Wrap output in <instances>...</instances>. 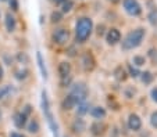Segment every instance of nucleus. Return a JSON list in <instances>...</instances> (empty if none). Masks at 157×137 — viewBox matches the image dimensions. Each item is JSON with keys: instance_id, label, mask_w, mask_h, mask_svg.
Here are the masks:
<instances>
[{"instance_id": "nucleus-37", "label": "nucleus", "mask_w": 157, "mask_h": 137, "mask_svg": "<svg viewBox=\"0 0 157 137\" xmlns=\"http://www.w3.org/2000/svg\"><path fill=\"white\" fill-rule=\"evenodd\" d=\"M0 2H6V0H0Z\"/></svg>"}, {"instance_id": "nucleus-2", "label": "nucleus", "mask_w": 157, "mask_h": 137, "mask_svg": "<svg viewBox=\"0 0 157 137\" xmlns=\"http://www.w3.org/2000/svg\"><path fill=\"white\" fill-rule=\"evenodd\" d=\"M42 110H43V114L48 119V123L50 126L52 132H53V136L54 137H59V126H57L56 121H54V116L52 114V110H50V103H49V97H48V93L46 90L42 92Z\"/></svg>"}, {"instance_id": "nucleus-25", "label": "nucleus", "mask_w": 157, "mask_h": 137, "mask_svg": "<svg viewBox=\"0 0 157 137\" xmlns=\"http://www.w3.org/2000/svg\"><path fill=\"white\" fill-rule=\"evenodd\" d=\"M61 18H63V13H59V11L52 13V22H60Z\"/></svg>"}, {"instance_id": "nucleus-29", "label": "nucleus", "mask_w": 157, "mask_h": 137, "mask_svg": "<svg viewBox=\"0 0 157 137\" xmlns=\"http://www.w3.org/2000/svg\"><path fill=\"white\" fill-rule=\"evenodd\" d=\"M10 7L13 10H18V0H10Z\"/></svg>"}, {"instance_id": "nucleus-1", "label": "nucleus", "mask_w": 157, "mask_h": 137, "mask_svg": "<svg viewBox=\"0 0 157 137\" xmlns=\"http://www.w3.org/2000/svg\"><path fill=\"white\" fill-rule=\"evenodd\" d=\"M92 29H93V22L90 18H79L75 25V35H77V40L78 42H85L86 39L90 36L92 33Z\"/></svg>"}, {"instance_id": "nucleus-30", "label": "nucleus", "mask_w": 157, "mask_h": 137, "mask_svg": "<svg viewBox=\"0 0 157 137\" xmlns=\"http://www.w3.org/2000/svg\"><path fill=\"white\" fill-rule=\"evenodd\" d=\"M32 112V107H31V105H25V110H24V114L25 115H29V114Z\"/></svg>"}, {"instance_id": "nucleus-19", "label": "nucleus", "mask_w": 157, "mask_h": 137, "mask_svg": "<svg viewBox=\"0 0 157 137\" xmlns=\"http://www.w3.org/2000/svg\"><path fill=\"white\" fill-rule=\"evenodd\" d=\"M77 112L79 114V115H83V114L89 112V104H86V103H82V104H78Z\"/></svg>"}, {"instance_id": "nucleus-34", "label": "nucleus", "mask_w": 157, "mask_h": 137, "mask_svg": "<svg viewBox=\"0 0 157 137\" xmlns=\"http://www.w3.org/2000/svg\"><path fill=\"white\" fill-rule=\"evenodd\" d=\"M10 137H24V136H21V134H18V133H11Z\"/></svg>"}, {"instance_id": "nucleus-28", "label": "nucleus", "mask_w": 157, "mask_h": 137, "mask_svg": "<svg viewBox=\"0 0 157 137\" xmlns=\"http://www.w3.org/2000/svg\"><path fill=\"white\" fill-rule=\"evenodd\" d=\"M150 123H151V126H153V128L157 129V111L151 114V116H150Z\"/></svg>"}, {"instance_id": "nucleus-20", "label": "nucleus", "mask_w": 157, "mask_h": 137, "mask_svg": "<svg viewBox=\"0 0 157 137\" xmlns=\"http://www.w3.org/2000/svg\"><path fill=\"white\" fill-rule=\"evenodd\" d=\"M114 74H116V79H117V81H124V79H125V71L122 69V67H118V68L116 69V72H114Z\"/></svg>"}, {"instance_id": "nucleus-15", "label": "nucleus", "mask_w": 157, "mask_h": 137, "mask_svg": "<svg viewBox=\"0 0 157 137\" xmlns=\"http://www.w3.org/2000/svg\"><path fill=\"white\" fill-rule=\"evenodd\" d=\"M25 122H27V115H25L24 112H21V114H17L15 115V119H14V123L17 128H24L25 126Z\"/></svg>"}, {"instance_id": "nucleus-26", "label": "nucleus", "mask_w": 157, "mask_h": 137, "mask_svg": "<svg viewBox=\"0 0 157 137\" xmlns=\"http://www.w3.org/2000/svg\"><path fill=\"white\" fill-rule=\"evenodd\" d=\"M149 21L151 24H157V10H153V11L149 14Z\"/></svg>"}, {"instance_id": "nucleus-8", "label": "nucleus", "mask_w": 157, "mask_h": 137, "mask_svg": "<svg viewBox=\"0 0 157 137\" xmlns=\"http://www.w3.org/2000/svg\"><path fill=\"white\" fill-rule=\"evenodd\" d=\"M128 126H129V129L133 132H138L142 128V121H140V118L136 114H131L129 115V118H128Z\"/></svg>"}, {"instance_id": "nucleus-35", "label": "nucleus", "mask_w": 157, "mask_h": 137, "mask_svg": "<svg viewBox=\"0 0 157 137\" xmlns=\"http://www.w3.org/2000/svg\"><path fill=\"white\" fill-rule=\"evenodd\" d=\"M56 3H63V2H67V0H54Z\"/></svg>"}, {"instance_id": "nucleus-33", "label": "nucleus", "mask_w": 157, "mask_h": 137, "mask_svg": "<svg viewBox=\"0 0 157 137\" xmlns=\"http://www.w3.org/2000/svg\"><path fill=\"white\" fill-rule=\"evenodd\" d=\"M3 79V68H2V65H0V81Z\"/></svg>"}, {"instance_id": "nucleus-16", "label": "nucleus", "mask_w": 157, "mask_h": 137, "mask_svg": "<svg viewBox=\"0 0 157 137\" xmlns=\"http://www.w3.org/2000/svg\"><path fill=\"white\" fill-rule=\"evenodd\" d=\"M61 105H63V108H64V110L68 111V110H72V108H74L75 105H77V103H75V101H74V99H72L71 96L68 94L64 100H63V104H61Z\"/></svg>"}, {"instance_id": "nucleus-36", "label": "nucleus", "mask_w": 157, "mask_h": 137, "mask_svg": "<svg viewBox=\"0 0 157 137\" xmlns=\"http://www.w3.org/2000/svg\"><path fill=\"white\" fill-rule=\"evenodd\" d=\"M110 2H113V3H117V2H120V0H110Z\"/></svg>"}, {"instance_id": "nucleus-10", "label": "nucleus", "mask_w": 157, "mask_h": 137, "mask_svg": "<svg viewBox=\"0 0 157 137\" xmlns=\"http://www.w3.org/2000/svg\"><path fill=\"white\" fill-rule=\"evenodd\" d=\"M82 64H83V68H85L86 71H90V69L95 67V60H93L92 54L86 53L85 56H83V58H82Z\"/></svg>"}, {"instance_id": "nucleus-7", "label": "nucleus", "mask_w": 157, "mask_h": 137, "mask_svg": "<svg viewBox=\"0 0 157 137\" xmlns=\"http://www.w3.org/2000/svg\"><path fill=\"white\" fill-rule=\"evenodd\" d=\"M106 40L109 45H116V43H118L120 40H121V33H120V31L116 29V28H111L106 35Z\"/></svg>"}, {"instance_id": "nucleus-17", "label": "nucleus", "mask_w": 157, "mask_h": 137, "mask_svg": "<svg viewBox=\"0 0 157 137\" xmlns=\"http://www.w3.org/2000/svg\"><path fill=\"white\" fill-rule=\"evenodd\" d=\"M11 86H9V85H7V86H2L0 87V100H3L4 97H7V96L10 94V93H11Z\"/></svg>"}, {"instance_id": "nucleus-23", "label": "nucleus", "mask_w": 157, "mask_h": 137, "mask_svg": "<svg viewBox=\"0 0 157 137\" xmlns=\"http://www.w3.org/2000/svg\"><path fill=\"white\" fill-rule=\"evenodd\" d=\"M132 63L135 64L136 67L145 65V57H142V56H135V57H133V60H132Z\"/></svg>"}, {"instance_id": "nucleus-9", "label": "nucleus", "mask_w": 157, "mask_h": 137, "mask_svg": "<svg viewBox=\"0 0 157 137\" xmlns=\"http://www.w3.org/2000/svg\"><path fill=\"white\" fill-rule=\"evenodd\" d=\"M36 60H38V67L39 69H40V74H42V78L43 79H48V69H46V67H44V60L43 57H42V53H36Z\"/></svg>"}, {"instance_id": "nucleus-27", "label": "nucleus", "mask_w": 157, "mask_h": 137, "mask_svg": "<svg viewBox=\"0 0 157 137\" xmlns=\"http://www.w3.org/2000/svg\"><path fill=\"white\" fill-rule=\"evenodd\" d=\"M128 69H129V74H131V76H132V78H138L140 75V72L138 71L136 68H133V67H131V65L128 67Z\"/></svg>"}, {"instance_id": "nucleus-11", "label": "nucleus", "mask_w": 157, "mask_h": 137, "mask_svg": "<svg viewBox=\"0 0 157 137\" xmlns=\"http://www.w3.org/2000/svg\"><path fill=\"white\" fill-rule=\"evenodd\" d=\"M70 72H71V65H70L68 63H65V61L60 63V65H59L60 76H61V78H67V76H70Z\"/></svg>"}, {"instance_id": "nucleus-32", "label": "nucleus", "mask_w": 157, "mask_h": 137, "mask_svg": "<svg viewBox=\"0 0 157 137\" xmlns=\"http://www.w3.org/2000/svg\"><path fill=\"white\" fill-rule=\"evenodd\" d=\"M68 56H71V57L75 56V49H74V47H71V49L68 50Z\"/></svg>"}, {"instance_id": "nucleus-6", "label": "nucleus", "mask_w": 157, "mask_h": 137, "mask_svg": "<svg viewBox=\"0 0 157 137\" xmlns=\"http://www.w3.org/2000/svg\"><path fill=\"white\" fill-rule=\"evenodd\" d=\"M124 9L129 15H139L142 13V7L138 0H124Z\"/></svg>"}, {"instance_id": "nucleus-31", "label": "nucleus", "mask_w": 157, "mask_h": 137, "mask_svg": "<svg viewBox=\"0 0 157 137\" xmlns=\"http://www.w3.org/2000/svg\"><path fill=\"white\" fill-rule=\"evenodd\" d=\"M151 99H153V101L157 103V87L151 90Z\"/></svg>"}, {"instance_id": "nucleus-12", "label": "nucleus", "mask_w": 157, "mask_h": 137, "mask_svg": "<svg viewBox=\"0 0 157 137\" xmlns=\"http://www.w3.org/2000/svg\"><path fill=\"white\" fill-rule=\"evenodd\" d=\"M15 27H17L15 18L13 17L10 13H7V14H6V28H7V31H9V32H14Z\"/></svg>"}, {"instance_id": "nucleus-5", "label": "nucleus", "mask_w": 157, "mask_h": 137, "mask_svg": "<svg viewBox=\"0 0 157 137\" xmlns=\"http://www.w3.org/2000/svg\"><path fill=\"white\" fill-rule=\"evenodd\" d=\"M52 39H53V42L57 43V45H65V43L68 42L70 39V33L67 29L64 28H60V29H56L52 35Z\"/></svg>"}, {"instance_id": "nucleus-13", "label": "nucleus", "mask_w": 157, "mask_h": 137, "mask_svg": "<svg viewBox=\"0 0 157 137\" xmlns=\"http://www.w3.org/2000/svg\"><path fill=\"white\" fill-rule=\"evenodd\" d=\"M86 128V123L83 119H81V118H77V119L74 121V123H72V130L77 132V133H82L83 130H85Z\"/></svg>"}, {"instance_id": "nucleus-14", "label": "nucleus", "mask_w": 157, "mask_h": 137, "mask_svg": "<svg viewBox=\"0 0 157 137\" xmlns=\"http://www.w3.org/2000/svg\"><path fill=\"white\" fill-rule=\"evenodd\" d=\"M90 115H92L93 118H96V119H103L104 116H106V110L101 107H95L90 111Z\"/></svg>"}, {"instance_id": "nucleus-24", "label": "nucleus", "mask_w": 157, "mask_h": 137, "mask_svg": "<svg viewBox=\"0 0 157 137\" xmlns=\"http://www.w3.org/2000/svg\"><path fill=\"white\" fill-rule=\"evenodd\" d=\"M72 7H74V3H72L71 0H67V2H65V3L63 4V10H61V13H68V11H71Z\"/></svg>"}, {"instance_id": "nucleus-18", "label": "nucleus", "mask_w": 157, "mask_h": 137, "mask_svg": "<svg viewBox=\"0 0 157 137\" xmlns=\"http://www.w3.org/2000/svg\"><path fill=\"white\" fill-rule=\"evenodd\" d=\"M28 132H29V133H36V132H39L38 121H31L29 125H28Z\"/></svg>"}, {"instance_id": "nucleus-21", "label": "nucleus", "mask_w": 157, "mask_h": 137, "mask_svg": "<svg viewBox=\"0 0 157 137\" xmlns=\"http://www.w3.org/2000/svg\"><path fill=\"white\" fill-rule=\"evenodd\" d=\"M140 75H142V82H143V83L149 85L151 81H153V75H151L150 72L146 71V72H143V74H140Z\"/></svg>"}, {"instance_id": "nucleus-4", "label": "nucleus", "mask_w": 157, "mask_h": 137, "mask_svg": "<svg viewBox=\"0 0 157 137\" xmlns=\"http://www.w3.org/2000/svg\"><path fill=\"white\" fill-rule=\"evenodd\" d=\"M70 96L74 99V101L77 103V104H82V103H85L86 97H88V87H86V85L82 83V82L75 83L74 86L71 87V93H70Z\"/></svg>"}, {"instance_id": "nucleus-22", "label": "nucleus", "mask_w": 157, "mask_h": 137, "mask_svg": "<svg viewBox=\"0 0 157 137\" xmlns=\"http://www.w3.org/2000/svg\"><path fill=\"white\" fill-rule=\"evenodd\" d=\"M101 129H103V126H101L100 123H93V125L90 126V130H92V133L96 134V136H99V134L103 132Z\"/></svg>"}, {"instance_id": "nucleus-3", "label": "nucleus", "mask_w": 157, "mask_h": 137, "mask_svg": "<svg viewBox=\"0 0 157 137\" xmlns=\"http://www.w3.org/2000/svg\"><path fill=\"white\" fill-rule=\"evenodd\" d=\"M143 38H145V31L142 28H138V29L129 32L125 36L124 42H122V49L124 50H131V49H135L142 43Z\"/></svg>"}]
</instances>
